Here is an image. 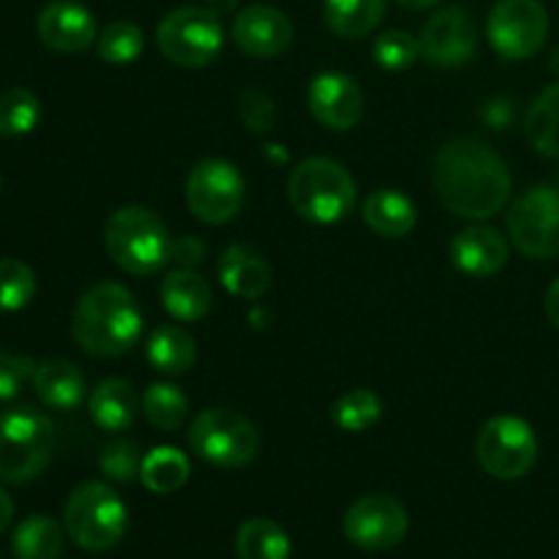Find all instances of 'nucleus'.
<instances>
[{"label":"nucleus","instance_id":"a19ab883","mask_svg":"<svg viewBox=\"0 0 559 559\" xmlns=\"http://www.w3.org/2000/svg\"><path fill=\"white\" fill-rule=\"evenodd\" d=\"M11 519H14V502H11V497L0 489V535L9 530Z\"/></svg>","mask_w":559,"mask_h":559},{"label":"nucleus","instance_id":"1a4fd4ad","mask_svg":"<svg viewBox=\"0 0 559 559\" xmlns=\"http://www.w3.org/2000/svg\"><path fill=\"white\" fill-rule=\"evenodd\" d=\"M475 456L491 478L519 480L538 462V437L527 420L497 415L478 431Z\"/></svg>","mask_w":559,"mask_h":559},{"label":"nucleus","instance_id":"a878e982","mask_svg":"<svg viewBox=\"0 0 559 559\" xmlns=\"http://www.w3.org/2000/svg\"><path fill=\"white\" fill-rule=\"evenodd\" d=\"M191 475L189 456L178 448H153L147 456H142L140 480L147 491L153 495H173V491L183 489L186 480Z\"/></svg>","mask_w":559,"mask_h":559},{"label":"nucleus","instance_id":"f8f14e48","mask_svg":"<svg viewBox=\"0 0 559 559\" xmlns=\"http://www.w3.org/2000/svg\"><path fill=\"white\" fill-rule=\"evenodd\" d=\"M486 36L506 60H527L549 36V14L540 0H500L486 22Z\"/></svg>","mask_w":559,"mask_h":559},{"label":"nucleus","instance_id":"4c0bfd02","mask_svg":"<svg viewBox=\"0 0 559 559\" xmlns=\"http://www.w3.org/2000/svg\"><path fill=\"white\" fill-rule=\"evenodd\" d=\"M33 371H36V364L31 358L0 349V402L16 396L22 385L33 380Z\"/></svg>","mask_w":559,"mask_h":559},{"label":"nucleus","instance_id":"37998d69","mask_svg":"<svg viewBox=\"0 0 559 559\" xmlns=\"http://www.w3.org/2000/svg\"><path fill=\"white\" fill-rule=\"evenodd\" d=\"M402 9H409V11H426V9H435L440 0H396Z\"/></svg>","mask_w":559,"mask_h":559},{"label":"nucleus","instance_id":"4468645a","mask_svg":"<svg viewBox=\"0 0 559 559\" xmlns=\"http://www.w3.org/2000/svg\"><path fill=\"white\" fill-rule=\"evenodd\" d=\"M420 58L437 69H462L478 52V27L462 5L440 9L418 36Z\"/></svg>","mask_w":559,"mask_h":559},{"label":"nucleus","instance_id":"7c9ffc66","mask_svg":"<svg viewBox=\"0 0 559 559\" xmlns=\"http://www.w3.org/2000/svg\"><path fill=\"white\" fill-rule=\"evenodd\" d=\"M145 49V33L129 20H118L104 27L96 38V52L104 63L129 66Z\"/></svg>","mask_w":559,"mask_h":559},{"label":"nucleus","instance_id":"2eb2a0df","mask_svg":"<svg viewBox=\"0 0 559 559\" xmlns=\"http://www.w3.org/2000/svg\"><path fill=\"white\" fill-rule=\"evenodd\" d=\"M309 112L314 115L317 123L331 131H349L364 118V91L358 82L342 71H322L311 80L309 93Z\"/></svg>","mask_w":559,"mask_h":559},{"label":"nucleus","instance_id":"2f4dec72","mask_svg":"<svg viewBox=\"0 0 559 559\" xmlns=\"http://www.w3.org/2000/svg\"><path fill=\"white\" fill-rule=\"evenodd\" d=\"M41 104L27 87H9L0 93V136H25L36 129Z\"/></svg>","mask_w":559,"mask_h":559},{"label":"nucleus","instance_id":"f257e3e1","mask_svg":"<svg viewBox=\"0 0 559 559\" xmlns=\"http://www.w3.org/2000/svg\"><path fill=\"white\" fill-rule=\"evenodd\" d=\"M435 191L445 211L469 222L497 216L511 200L513 180L500 153L478 140H451L437 151L431 169Z\"/></svg>","mask_w":559,"mask_h":559},{"label":"nucleus","instance_id":"f3484780","mask_svg":"<svg viewBox=\"0 0 559 559\" xmlns=\"http://www.w3.org/2000/svg\"><path fill=\"white\" fill-rule=\"evenodd\" d=\"M38 38L47 49L60 55L85 52L96 41V16L76 0H52L36 20Z\"/></svg>","mask_w":559,"mask_h":559},{"label":"nucleus","instance_id":"9b49d317","mask_svg":"<svg viewBox=\"0 0 559 559\" xmlns=\"http://www.w3.org/2000/svg\"><path fill=\"white\" fill-rule=\"evenodd\" d=\"M511 243L530 260L559 257V189L533 186L508 211Z\"/></svg>","mask_w":559,"mask_h":559},{"label":"nucleus","instance_id":"393cba45","mask_svg":"<svg viewBox=\"0 0 559 559\" xmlns=\"http://www.w3.org/2000/svg\"><path fill=\"white\" fill-rule=\"evenodd\" d=\"M388 0H325L322 20L328 31L338 38H364L374 31L385 16Z\"/></svg>","mask_w":559,"mask_h":559},{"label":"nucleus","instance_id":"ea45409f","mask_svg":"<svg viewBox=\"0 0 559 559\" xmlns=\"http://www.w3.org/2000/svg\"><path fill=\"white\" fill-rule=\"evenodd\" d=\"M544 311H546V317H549L551 325L559 328V276L549 284V289H546Z\"/></svg>","mask_w":559,"mask_h":559},{"label":"nucleus","instance_id":"79ce46f5","mask_svg":"<svg viewBox=\"0 0 559 559\" xmlns=\"http://www.w3.org/2000/svg\"><path fill=\"white\" fill-rule=\"evenodd\" d=\"M205 5L213 11V14L222 16V14H233L238 0H205Z\"/></svg>","mask_w":559,"mask_h":559},{"label":"nucleus","instance_id":"39448f33","mask_svg":"<svg viewBox=\"0 0 559 559\" xmlns=\"http://www.w3.org/2000/svg\"><path fill=\"white\" fill-rule=\"evenodd\" d=\"M55 426L33 407H14L0 413V480L27 484L38 478L52 462Z\"/></svg>","mask_w":559,"mask_h":559},{"label":"nucleus","instance_id":"20e7f679","mask_svg":"<svg viewBox=\"0 0 559 559\" xmlns=\"http://www.w3.org/2000/svg\"><path fill=\"white\" fill-rule=\"evenodd\" d=\"M295 213L311 224H336L358 200L353 175L333 158L311 156L293 169L287 183Z\"/></svg>","mask_w":559,"mask_h":559},{"label":"nucleus","instance_id":"6ab92c4d","mask_svg":"<svg viewBox=\"0 0 559 559\" xmlns=\"http://www.w3.org/2000/svg\"><path fill=\"white\" fill-rule=\"evenodd\" d=\"M218 282L229 295L257 300L271 287V265L254 246L233 243L218 257Z\"/></svg>","mask_w":559,"mask_h":559},{"label":"nucleus","instance_id":"6e6552de","mask_svg":"<svg viewBox=\"0 0 559 559\" xmlns=\"http://www.w3.org/2000/svg\"><path fill=\"white\" fill-rule=\"evenodd\" d=\"M156 41L169 63L205 69L222 52V20L207 5H180L158 22Z\"/></svg>","mask_w":559,"mask_h":559},{"label":"nucleus","instance_id":"b1692460","mask_svg":"<svg viewBox=\"0 0 559 559\" xmlns=\"http://www.w3.org/2000/svg\"><path fill=\"white\" fill-rule=\"evenodd\" d=\"M145 355L156 371H162L167 377H180L194 366L197 344L183 328L158 325L147 336Z\"/></svg>","mask_w":559,"mask_h":559},{"label":"nucleus","instance_id":"c756f323","mask_svg":"<svg viewBox=\"0 0 559 559\" xmlns=\"http://www.w3.org/2000/svg\"><path fill=\"white\" fill-rule=\"evenodd\" d=\"M142 413L158 431H175L189 418V399L173 382H153L142 393Z\"/></svg>","mask_w":559,"mask_h":559},{"label":"nucleus","instance_id":"dca6fc26","mask_svg":"<svg viewBox=\"0 0 559 559\" xmlns=\"http://www.w3.org/2000/svg\"><path fill=\"white\" fill-rule=\"evenodd\" d=\"M293 22L273 5L254 3L238 11L233 22V41L249 58H278L293 44Z\"/></svg>","mask_w":559,"mask_h":559},{"label":"nucleus","instance_id":"412c9836","mask_svg":"<svg viewBox=\"0 0 559 559\" xmlns=\"http://www.w3.org/2000/svg\"><path fill=\"white\" fill-rule=\"evenodd\" d=\"M162 306L178 322L202 320L213 306L211 284L191 267L167 273V278L162 282Z\"/></svg>","mask_w":559,"mask_h":559},{"label":"nucleus","instance_id":"58836bf2","mask_svg":"<svg viewBox=\"0 0 559 559\" xmlns=\"http://www.w3.org/2000/svg\"><path fill=\"white\" fill-rule=\"evenodd\" d=\"M207 257L205 243L200 238H191V235H183V238H173V262L189 267L200 265Z\"/></svg>","mask_w":559,"mask_h":559},{"label":"nucleus","instance_id":"e433bc0d","mask_svg":"<svg viewBox=\"0 0 559 559\" xmlns=\"http://www.w3.org/2000/svg\"><path fill=\"white\" fill-rule=\"evenodd\" d=\"M238 115L251 134H267L276 126V104L260 87H246L240 93Z\"/></svg>","mask_w":559,"mask_h":559},{"label":"nucleus","instance_id":"f03ea898","mask_svg":"<svg viewBox=\"0 0 559 559\" xmlns=\"http://www.w3.org/2000/svg\"><path fill=\"white\" fill-rule=\"evenodd\" d=\"M71 333L93 358H118L140 342L142 311L123 284L98 282L76 300Z\"/></svg>","mask_w":559,"mask_h":559},{"label":"nucleus","instance_id":"9d476101","mask_svg":"<svg viewBox=\"0 0 559 559\" xmlns=\"http://www.w3.org/2000/svg\"><path fill=\"white\" fill-rule=\"evenodd\" d=\"M246 180L224 158H202L186 178V205L202 224H227L243 211Z\"/></svg>","mask_w":559,"mask_h":559},{"label":"nucleus","instance_id":"423d86ee","mask_svg":"<svg viewBox=\"0 0 559 559\" xmlns=\"http://www.w3.org/2000/svg\"><path fill=\"white\" fill-rule=\"evenodd\" d=\"M63 527L69 538L85 551H107L129 527L123 500L102 480L80 484L63 508Z\"/></svg>","mask_w":559,"mask_h":559},{"label":"nucleus","instance_id":"f704fd0d","mask_svg":"<svg viewBox=\"0 0 559 559\" xmlns=\"http://www.w3.org/2000/svg\"><path fill=\"white\" fill-rule=\"evenodd\" d=\"M377 66L385 71H404L420 58L418 38L409 36L407 31H385L371 47Z\"/></svg>","mask_w":559,"mask_h":559},{"label":"nucleus","instance_id":"5701e85b","mask_svg":"<svg viewBox=\"0 0 559 559\" xmlns=\"http://www.w3.org/2000/svg\"><path fill=\"white\" fill-rule=\"evenodd\" d=\"M364 222L382 238H404L418 222L415 202L399 189H377L364 202Z\"/></svg>","mask_w":559,"mask_h":559},{"label":"nucleus","instance_id":"c85d7f7f","mask_svg":"<svg viewBox=\"0 0 559 559\" xmlns=\"http://www.w3.org/2000/svg\"><path fill=\"white\" fill-rule=\"evenodd\" d=\"M11 549L16 559H58L63 555V530L49 516H27L14 530Z\"/></svg>","mask_w":559,"mask_h":559},{"label":"nucleus","instance_id":"0eeeda50","mask_svg":"<svg viewBox=\"0 0 559 559\" xmlns=\"http://www.w3.org/2000/svg\"><path fill=\"white\" fill-rule=\"evenodd\" d=\"M189 445L197 459L222 469L246 467L260 453V431L249 418L227 407L202 409L189 426Z\"/></svg>","mask_w":559,"mask_h":559},{"label":"nucleus","instance_id":"a211bd4d","mask_svg":"<svg viewBox=\"0 0 559 559\" xmlns=\"http://www.w3.org/2000/svg\"><path fill=\"white\" fill-rule=\"evenodd\" d=\"M451 262L464 276H495L508 262V240L489 224H473L451 240Z\"/></svg>","mask_w":559,"mask_h":559},{"label":"nucleus","instance_id":"bb28decb","mask_svg":"<svg viewBox=\"0 0 559 559\" xmlns=\"http://www.w3.org/2000/svg\"><path fill=\"white\" fill-rule=\"evenodd\" d=\"M527 140L540 156L559 158V82L546 87L527 109L524 118Z\"/></svg>","mask_w":559,"mask_h":559},{"label":"nucleus","instance_id":"cd10ccee","mask_svg":"<svg viewBox=\"0 0 559 559\" xmlns=\"http://www.w3.org/2000/svg\"><path fill=\"white\" fill-rule=\"evenodd\" d=\"M238 559H289V538L273 519H249L235 535Z\"/></svg>","mask_w":559,"mask_h":559},{"label":"nucleus","instance_id":"aec40b11","mask_svg":"<svg viewBox=\"0 0 559 559\" xmlns=\"http://www.w3.org/2000/svg\"><path fill=\"white\" fill-rule=\"evenodd\" d=\"M85 374L71 360L49 358L36 364V371H33V391L49 409H60V413L76 409L85 402Z\"/></svg>","mask_w":559,"mask_h":559},{"label":"nucleus","instance_id":"473e14b6","mask_svg":"<svg viewBox=\"0 0 559 559\" xmlns=\"http://www.w3.org/2000/svg\"><path fill=\"white\" fill-rule=\"evenodd\" d=\"M382 415V402L374 391H366V388H358V391L344 393L342 399H336L331 409L333 424L342 431H353V435H360V431H369L371 426L380 420Z\"/></svg>","mask_w":559,"mask_h":559},{"label":"nucleus","instance_id":"c9c22d12","mask_svg":"<svg viewBox=\"0 0 559 559\" xmlns=\"http://www.w3.org/2000/svg\"><path fill=\"white\" fill-rule=\"evenodd\" d=\"M142 456L136 442L131 440H115L109 445L102 448V456H98V469L107 475L109 480H118V484H129L140 475Z\"/></svg>","mask_w":559,"mask_h":559},{"label":"nucleus","instance_id":"72a5a7b5","mask_svg":"<svg viewBox=\"0 0 559 559\" xmlns=\"http://www.w3.org/2000/svg\"><path fill=\"white\" fill-rule=\"evenodd\" d=\"M36 295V273L22 260H0V311H20Z\"/></svg>","mask_w":559,"mask_h":559},{"label":"nucleus","instance_id":"7ed1b4c3","mask_svg":"<svg viewBox=\"0 0 559 559\" xmlns=\"http://www.w3.org/2000/svg\"><path fill=\"white\" fill-rule=\"evenodd\" d=\"M104 249L123 273L151 276L173 260V235L153 211L126 205L104 224Z\"/></svg>","mask_w":559,"mask_h":559},{"label":"nucleus","instance_id":"ddd939ff","mask_svg":"<svg viewBox=\"0 0 559 559\" xmlns=\"http://www.w3.org/2000/svg\"><path fill=\"white\" fill-rule=\"evenodd\" d=\"M407 530V508L391 495L358 497L344 513V535L364 551L393 549L402 544Z\"/></svg>","mask_w":559,"mask_h":559},{"label":"nucleus","instance_id":"4be33fe9","mask_svg":"<svg viewBox=\"0 0 559 559\" xmlns=\"http://www.w3.org/2000/svg\"><path fill=\"white\" fill-rule=\"evenodd\" d=\"M140 399H136L134 385L120 377H107L93 388L87 399V413L93 424L104 431H126L136 418Z\"/></svg>","mask_w":559,"mask_h":559}]
</instances>
